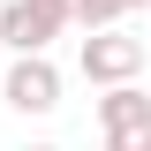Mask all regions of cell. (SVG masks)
<instances>
[{
  "label": "cell",
  "instance_id": "cell-2",
  "mask_svg": "<svg viewBox=\"0 0 151 151\" xmlns=\"http://www.w3.org/2000/svg\"><path fill=\"white\" fill-rule=\"evenodd\" d=\"M76 68H83V83H136V76H144V38L136 30H121V23H113V30H91L83 38V53H76Z\"/></svg>",
  "mask_w": 151,
  "mask_h": 151
},
{
  "label": "cell",
  "instance_id": "cell-6",
  "mask_svg": "<svg viewBox=\"0 0 151 151\" xmlns=\"http://www.w3.org/2000/svg\"><path fill=\"white\" fill-rule=\"evenodd\" d=\"M23 151H60V144H23Z\"/></svg>",
  "mask_w": 151,
  "mask_h": 151
},
{
  "label": "cell",
  "instance_id": "cell-3",
  "mask_svg": "<svg viewBox=\"0 0 151 151\" xmlns=\"http://www.w3.org/2000/svg\"><path fill=\"white\" fill-rule=\"evenodd\" d=\"M98 129H106V151H151V98L136 83H113L98 98Z\"/></svg>",
  "mask_w": 151,
  "mask_h": 151
},
{
  "label": "cell",
  "instance_id": "cell-5",
  "mask_svg": "<svg viewBox=\"0 0 151 151\" xmlns=\"http://www.w3.org/2000/svg\"><path fill=\"white\" fill-rule=\"evenodd\" d=\"M136 8H151V0H121V15H136Z\"/></svg>",
  "mask_w": 151,
  "mask_h": 151
},
{
  "label": "cell",
  "instance_id": "cell-4",
  "mask_svg": "<svg viewBox=\"0 0 151 151\" xmlns=\"http://www.w3.org/2000/svg\"><path fill=\"white\" fill-rule=\"evenodd\" d=\"M0 98L15 113H53L60 106V68L45 53H23V60H8V83H0Z\"/></svg>",
  "mask_w": 151,
  "mask_h": 151
},
{
  "label": "cell",
  "instance_id": "cell-1",
  "mask_svg": "<svg viewBox=\"0 0 151 151\" xmlns=\"http://www.w3.org/2000/svg\"><path fill=\"white\" fill-rule=\"evenodd\" d=\"M68 30V0H0V45L8 53H45L53 38Z\"/></svg>",
  "mask_w": 151,
  "mask_h": 151
}]
</instances>
